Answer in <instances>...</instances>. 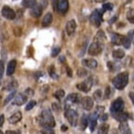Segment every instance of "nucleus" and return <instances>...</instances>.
<instances>
[{
	"instance_id": "obj_41",
	"label": "nucleus",
	"mask_w": 134,
	"mask_h": 134,
	"mask_svg": "<svg viewBox=\"0 0 134 134\" xmlns=\"http://www.w3.org/2000/svg\"><path fill=\"white\" fill-rule=\"evenodd\" d=\"M103 9L104 11H112L113 9V4L112 3H105L103 5Z\"/></svg>"
},
{
	"instance_id": "obj_9",
	"label": "nucleus",
	"mask_w": 134,
	"mask_h": 134,
	"mask_svg": "<svg viewBox=\"0 0 134 134\" xmlns=\"http://www.w3.org/2000/svg\"><path fill=\"white\" fill-rule=\"evenodd\" d=\"M82 108L86 110H91L93 107V100L91 97L85 96L81 99L80 101Z\"/></svg>"
},
{
	"instance_id": "obj_29",
	"label": "nucleus",
	"mask_w": 134,
	"mask_h": 134,
	"mask_svg": "<svg viewBox=\"0 0 134 134\" xmlns=\"http://www.w3.org/2000/svg\"><path fill=\"white\" fill-rule=\"evenodd\" d=\"M93 98L96 102L99 103V102L101 101L102 98H103V93H102V91L100 89H98L93 93Z\"/></svg>"
},
{
	"instance_id": "obj_19",
	"label": "nucleus",
	"mask_w": 134,
	"mask_h": 134,
	"mask_svg": "<svg viewBox=\"0 0 134 134\" xmlns=\"http://www.w3.org/2000/svg\"><path fill=\"white\" fill-rule=\"evenodd\" d=\"M119 130L121 133H131V131L130 129L129 124L126 121H123L120 122V124L119 126Z\"/></svg>"
},
{
	"instance_id": "obj_13",
	"label": "nucleus",
	"mask_w": 134,
	"mask_h": 134,
	"mask_svg": "<svg viewBox=\"0 0 134 134\" xmlns=\"http://www.w3.org/2000/svg\"><path fill=\"white\" fill-rule=\"evenodd\" d=\"M99 118L98 114L94 112L88 116V121H89V129L91 131L93 132L95 130V128L97 126V120Z\"/></svg>"
},
{
	"instance_id": "obj_44",
	"label": "nucleus",
	"mask_w": 134,
	"mask_h": 134,
	"mask_svg": "<svg viewBox=\"0 0 134 134\" xmlns=\"http://www.w3.org/2000/svg\"><path fill=\"white\" fill-rule=\"evenodd\" d=\"M66 72H67V75L68 76L70 77H72L73 75V72H72V70L69 67V66H67L66 67Z\"/></svg>"
},
{
	"instance_id": "obj_46",
	"label": "nucleus",
	"mask_w": 134,
	"mask_h": 134,
	"mask_svg": "<svg viewBox=\"0 0 134 134\" xmlns=\"http://www.w3.org/2000/svg\"><path fill=\"white\" fill-rule=\"evenodd\" d=\"M99 118H100V121H106L108 118V114H101L100 116H99Z\"/></svg>"
},
{
	"instance_id": "obj_54",
	"label": "nucleus",
	"mask_w": 134,
	"mask_h": 134,
	"mask_svg": "<svg viewBox=\"0 0 134 134\" xmlns=\"http://www.w3.org/2000/svg\"><path fill=\"white\" fill-rule=\"evenodd\" d=\"M60 129H61L62 131H68V126H65V124H63V125L61 126V127H60Z\"/></svg>"
},
{
	"instance_id": "obj_12",
	"label": "nucleus",
	"mask_w": 134,
	"mask_h": 134,
	"mask_svg": "<svg viewBox=\"0 0 134 134\" xmlns=\"http://www.w3.org/2000/svg\"><path fill=\"white\" fill-rule=\"evenodd\" d=\"M43 7H42L41 4H36L34 7L30 8V15L34 17V18H39L41 16L42 14V11H43Z\"/></svg>"
},
{
	"instance_id": "obj_45",
	"label": "nucleus",
	"mask_w": 134,
	"mask_h": 134,
	"mask_svg": "<svg viewBox=\"0 0 134 134\" xmlns=\"http://www.w3.org/2000/svg\"><path fill=\"white\" fill-rule=\"evenodd\" d=\"M25 93L27 94L26 96L31 97V96H32L33 95H34V90H32V89H31V88H29L25 90Z\"/></svg>"
},
{
	"instance_id": "obj_11",
	"label": "nucleus",
	"mask_w": 134,
	"mask_h": 134,
	"mask_svg": "<svg viewBox=\"0 0 134 134\" xmlns=\"http://www.w3.org/2000/svg\"><path fill=\"white\" fill-rule=\"evenodd\" d=\"M80 101H81V96L77 93H73L68 96L65 100V104L70 105L72 103H78Z\"/></svg>"
},
{
	"instance_id": "obj_35",
	"label": "nucleus",
	"mask_w": 134,
	"mask_h": 134,
	"mask_svg": "<svg viewBox=\"0 0 134 134\" xmlns=\"http://www.w3.org/2000/svg\"><path fill=\"white\" fill-rule=\"evenodd\" d=\"M77 76L79 77H85L88 75V71L85 68H79L77 70Z\"/></svg>"
},
{
	"instance_id": "obj_56",
	"label": "nucleus",
	"mask_w": 134,
	"mask_h": 134,
	"mask_svg": "<svg viewBox=\"0 0 134 134\" xmlns=\"http://www.w3.org/2000/svg\"><path fill=\"white\" fill-rule=\"evenodd\" d=\"M105 1H107V0H95V2H98V3L105 2Z\"/></svg>"
},
{
	"instance_id": "obj_15",
	"label": "nucleus",
	"mask_w": 134,
	"mask_h": 134,
	"mask_svg": "<svg viewBox=\"0 0 134 134\" xmlns=\"http://www.w3.org/2000/svg\"><path fill=\"white\" fill-rule=\"evenodd\" d=\"M111 37V42L112 44L119 46V45H122V42H123L124 38V36L121 35L119 34H116V33H112L110 35Z\"/></svg>"
},
{
	"instance_id": "obj_38",
	"label": "nucleus",
	"mask_w": 134,
	"mask_h": 134,
	"mask_svg": "<svg viewBox=\"0 0 134 134\" xmlns=\"http://www.w3.org/2000/svg\"><path fill=\"white\" fill-rule=\"evenodd\" d=\"M60 51H61V48H60L59 46H55V47H53L52 51H51V56L53 58L56 57L59 54Z\"/></svg>"
},
{
	"instance_id": "obj_51",
	"label": "nucleus",
	"mask_w": 134,
	"mask_h": 134,
	"mask_svg": "<svg viewBox=\"0 0 134 134\" xmlns=\"http://www.w3.org/2000/svg\"><path fill=\"white\" fill-rule=\"evenodd\" d=\"M129 96L130 99L131 100L132 103L134 105V92H130L129 94Z\"/></svg>"
},
{
	"instance_id": "obj_6",
	"label": "nucleus",
	"mask_w": 134,
	"mask_h": 134,
	"mask_svg": "<svg viewBox=\"0 0 134 134\" xmlns=\"http://www.w3.org/2000/svg\"><path fill=\"white\" fill-rule=\"evenodd\" d=\"M93 83V79L91 77L85 79L84 81L81 82V83L77 84V88L79 89L81 91H83L84 93L88 92L91 90V88L92 87Z\"/></svg>"
},
{
	"instance_id": "obj_1",
	"label": "nucleus",
	"mask_w": 134,
	"mask_h": 134,
	"mask_svg": "<svg viewBox=\"0 0 134 134\" xmlns=\"http://www.w3.org/2000/svg\"><path fill=\"white\" fill-rule=\"evenodd\" d=\"M129 82V73L123 72L119 73L112 79V84L115 88L118 90H122L125 88Z\"/></svg>"
},
{
	"instance_id": "obj_48",
	"label": "nucleus",
	"mask_w": 134,
	"mask_h": 134,
	"mask_svg": "<svg viewBox=\"0 0 134 134\" xmlns=\"http://www.w3.org/2000/svg\"><path fill=\"white\" fill-rule=\"evenodd\" d=\"M58 3V0H51V4L54 11H55L57 9Z\"/></svg>"
},
{
	"instance_id": "obj_53",
	"label": "nucleus",
	"mask_w": 134,
	"mask_h": 134,
	"mask_svg": "<svg viewBox=\"0 0 134 134\" xmlns=\"http://www.w3.org/2000/svg\"><path fill=\"white\" fill-rule=\"evenodd\" d=\"M15 31H17L16 32H15V35L16 36H20L21 35V33H22V31H21V29L20 28H15Z\"/></svg>"
},
{
	"instance_id": "obj_10",
	"label": "nucleus",
	"mask_w": 134,
	"mask_h": 134,
	"mask_svg": "<svg viewBox=\"0 0 134 134\" xmlns=\"http://www.w3.org/2000/svg\"><path fill=\"white\" fill-rule=\"evenodd\" d=\"M69 8L68 0H58L56 11L59 13H65Z\"/></svg>"
},
{
	"instance_id": "obj_27",
	"label": "nucleus",
	"mask_w": 134,
	"mask_h": 134,
	"mask_svg": "<svg viewBox=\"0 0 134 134\" xmlns=\"http://www.w3.org/2000/svg\"><path fill=\"white\" fill-rule=\"evenodd\" d=\"M36 4V0H23L21 2V5L25 8H32Z\"/></svg>"
},
{
	"instance_id": "obj_30",
	"label": "nucleus",
	"mask_w": 134,
	"mask_h": 134,
	"mask_svg": "<svg viewBox=\"0 0 134 134\" xmlns=\"http://www.w3.org/2000/svg\"><path fill=\"white\" fill-rule=\"evenodd\" d=\"M88 45V40H86V41H84L82 44V46H81V49H80V51H79V57L81 58L83 57L85 53H86V48H87V46Z\"/></svg>"
},
{
	"instance_id": "obj_7",
	"label": "nucleus",
	"mask_w": 134,
	"mask_h": 134,
	"mask_svg": "<svg viewBox=\"0 0 134 134\" xmlns=\"http://www.w3.org/2000/svg\"><path fill=\"white\" fill-rule=\"evenodd\" d=\"M103 44H100L98 42H93L88 48V54L92 56L99 55L100 53H102V51L103 50Z\"/></svg>"
},
{
	"instance_id": "obj_8",
	"label": "nucleus",
	"mask_w": 134,
	"mask_h": 134,
	"mask_svg": "<svg viewBox=\"0 0 134 134\" xmlns=\"http://www.w3.org/2000/svg\"><path fill=\"white\" fill-rule=\"evenodd\" d=\"M2 15L8 20H13L15 18V13L13 9L8 6H4L2 9Z\"/></svg>"
},
{
	"instance_id": "obj_31",
	"label": "nucleus",
	"mask_w": 134,
	"mask_h": 134,
	"mask_svg": "<svg viewBox=\"0 0 134 134\" xmlns=\"http://www.w3.org/2000/svg\"><path fill=\"white\" fill-rule=\"evenodd\" d=\"M109 128H110V126L108 125V124H101V125L99 126L98 133L102 134L108 133Z\"/></svg>"
},
{
	"instance_id": "obj_5",
	"label": "nucleus",
	"mask_w": 134,
	"mask_h": 134,
	"mask_svg": "<svg viewBox=\"0 0 134 134\" xmlns=\"http://www.w3.org/2000/svg\"><path fill=\"white\" fill-rule=\"evenodd\" d=\"M124 102L123 99L121 98H118L116 99L110 106V112L112 114H116L118 112H121L124 110Z\"/></svg>"
},
{
	"instance_id": "obj_21",
	"label": "nucleus",
	"mask_w": 134,
	"mask_h": 134,
	"mask_svg": "<svg viewBox=\"0 0 134 134\" xmlns=\"http://www.w3.org/2000/svg\"><path fill=\"white\" fill-rule=\"evenodd\" d=\"M112 115L116 121H120V122L123 121H126L129 119V116L127 112H124L123 111L121 112L116 113V114H113Z\"/></svg>"
},
{
	"instance_id": "obj_25",
	"label": "nucleus",
	"mask_w": 134,
	"mask_h": 134,
	"mask_svg": "<svg viewBox=\"0 0 134 134\" xmlns=\"http://www.w3.org/2000/svg\"><path fill=\"white\" fill-rule=\"evenodd\" d=\"M88 117L86 116V114L82 115L80 120V129L81 131H84L86 129V127L88 126Z\"/></svg>"
},
{
	"instance_id": "obj_50",
	"label": "nucleus",
	"mask_w": 134,
	"mask_h": 134,
	"mask_svg": "<svg viewBox=\"0 0 134 134\" xmlns=\"http://www.w3.org/2000/svg\"><path fill=\"white\" fill-rule=\"evenodd\" d=\"M4 114H1L0 115V127H2L3 124L4 123Z\"/></svg>"
},
{
	"instance_id": "obj_52",
	"label": "nucleus",
	"mask_w": 134,
	"mask_h": 134,
	"mask_svg": "<svg viewBox=\"0 0 134 134\" xmlns=\"http://www.w3.org/2000/svg\"><path fill=\"white\" fill-rule=\"evenodd\" d=\"M65 61V58L64 55H61V56H60L59 58H58V63H63Z\"/></svg>"
},
{
	"instance_id": "obj_33",
	"label": "nucleus",
	"mask_w": 134,
	"mask_h": 134,
	"mask_svg": "<svg viewBox=\"0 0 134 134\" xmlns=\"http://www.w3.org/2000/svg\"><path fill=\"white\" fill-rule=\"evenodd\" d=\"M114 94V91L111 87L108 86L105 88V94H104V99H109L110 97L112 96V95Z\"/></svg>"
},
{
	"instance_id": "obj_28",
	"label": "nucleus",
	"mask_w": 134,
	"mask_h": 134,
	"mask_svg": "<svg viewBox=\"0 0 134 134\" xmlns=\"http://www.w3.org/2000/svg\"><path fill=\"white\" fill-rule=\"evenodd\" d=\"M48 75H50V77L51 78H53V79H58V76L57 75V74L55 73V67L53 65L48 66Z\"/></svg>"
},
{
	"instance_id": "obj_18",
	"label": "nucleus",
	"mask_w": 134,
	"mask_h": 134,
	"mask_svg": "<svg viewBox=\"0 0 134 134\" xmlns=\"http://www.w3.org/2000/svg\"><path fill=\"white\" fill-rule=\"evenodd\" d=\"M93 42H98L100 44H105V42H106L107 40V38H106L105 34L103 30H99L98 32H97L96 35L94 37V39H93Z\"/></svg>"
},
{
	"instance_id": "obj_37",
	"label": "nucleus",
	"mask_w": 134,
	"mask_h": 134,
	"mask_svg": "<svg viewBox=\"0 0 134 134\" xmlns=\"http://www.w3.org/2000/svg\"><path fill=\"white\" fill-rule=\"evenodd\" d=\"M15 93H16V91H13L12 92H11V93L9 95H8V96L5 98L4 100V105H7L9 103V102L11 101V100L13 98V97L15 96Z\"/></svg>"
},
{
	"instance_id": "obj_24",
	"label": "nucleus",
	"mask_w": 134,
	"mask_h": 134,
	"mask_svg": "<svg viewBox=\"0 0 134 134\" xmlns=\"http://www.w3.org/2000/svg\"><path fill=\"white\" fill-rule=\"evenodd\" d=\"M120 62H112L109 61L107 64L108 65V68H109L110 71L111 72H115V71H117L120 70V68H121V65H120Z\"/></svg>"
},
{
	"instance_id": "obj_3",
	"label": "nucleus",
	"mask_w": 134,
	"mask_h": 134,
	"mask_svg": "<svg viewBox=\"0 0 134 134\" xmlns=\"http://www.w3.org/2000/svg\"><path fill=\"white\" fill-rule=\"evenodd\" d=\"M104 10L100 9H96L93 11L90 18L91 23L95 27H99L101 24L102 20H103V15Z\"/></svg>"
},
{
	"instance_id": "obj_34",
	"label": "nucleus",
	"mask_w": 134,
	"mask_h": 134,
	"mask_svg": "<svg viewBox=\"0 0 134 134\" xmlns=\"http://www.w3.org/2000/svg\"><path fill=\"white\" fill-rule=\"evenodd\" d=\"M126 18L127 20L129 21L131 23L134 24V10L133 9H130L127 12L126 14Z\"/></svg>"
},
{
	"instance_id": "obj_17",
	"label": "nucleus",
	"mask_w": 134,
	"mask_h": 134,
	"mask_svg": "<svg viewBox=\"0 0 134 134\" xmlns=\"http://www.w3.org/2000/svg\"><path fill=\"white\" fill-rule=\"evenodd\" d=\"M27 100V96L22 93H18L16 96H15V100H14V103L18 106H21L24 105Z\"/></svg>"
},
{
	"instance_id": "obj_32",
	"label": "nucleus",
	"mask_w": 134,
	"mask_h": 134,
	"mask_svg": "<svg viewBox=\"0 0 134 134\" xmlns=\"http://www.w3.org/2000/svg\"><path fill=\"white\" fill-rule=\"evenodd\" d=\"M131 39L129 36H124L123 42H122V45L126 49H129L131 47Z\"/></svg>"
},
{
	"instance_id": "obj_23",
	"label": "nucleus",
	"mask_w": 134,
	"mask_h": 134,
	"mask_svg": "<svg viewBox=\"0 0 134 134\" xmlns=\"http://www.w3.org/2000/svg\"><path fill=\"white\" fill-rule=\"evenodd\" d=\"M53 21V15L52 13L48 12L44 15L42 20V25L43 27H48L51 24V23Z\"/></svg>"
},
{
	"instance_id": "obj_58",
	"label": "nucleus",
	"mask_w": 134,
	"mask_h": 134,
	"mask_svg": "<svg viewBox=\"0 0 134 134\" xmlns=\"http://www.w3.org/2000/svg\"><path fill=\"white\" fill-rule=\"evenodd\" d=\"M0 133H3V132H2V131H0Z\"/></svg>"
},
{
	"instance_id": "obj_20",
	"label": "nucleus",
	"mask_w": 134,
	"mask_h": 134,
	"mask_svg": "<svg viewBox=\"0 0 134 134\" xmlns=\"http://www.w3.org/2000/svg\"><path fill=\"white\" fill-rule=\"evenodd\" d=\"M21 119H22V113L20 111H18L9 117V122L11 124H15L18 123V121H20Z\"/></svg>"
},
{
	"instance_id": "obj_26",
	"label": "nucleus",
	"mask_w": 134,
	"mask_h": 134,
	"mask_svg": "<svg viewBox=\"0 0 134 134\" xmlns=\"http://www.w3.org/2000/svg\"><path fill=\"white\" fill-rule=\"evenodd\" d=\"M112 56L116 59H121L125 56V52L123 51V49L119 48V49H116L113 51Z\"/></svg>"
},
{
	"instance_id": "obj_42",
	"label": "nucleus",
	"mask_w": 134,
	"mask_h": 134,
	"mask_svg": "<svg viewBox=\"0 0 134 134\" xmlns=\"http://www.w3.org/2000/svg\"><path fill=\"white\" fill-rule=\"evenodd\" d=\"M104 111H105V107L104 106H97L95 112L98 114V116H100L101 114H103Z\"/></svg>"
},
{
	"instance_id": "obj_49",
	"label": "nucleus",
	"mask_w": 134,
	"mask_h": 134,
	"mask_svg": "<svg viewBox=\"0 0 134 134\" xmlns=\"http://www.w3.org/2000/svg\"><path fill=\"white\" fill-rule=\"evenodd\" d=\"M117 19H118V17H117L116 15H114V17H112V18H110V20H108V23H109L110 25L113 24V23H114L117 20Z\"/></svg>"
},
{
	"instance_id": "obj_4",
	"label": "nucleus",
	"mask_w": 134,
	"mask_h": 134,
	"mask_svg": "<svg viewBox=\"0 0 134 134\" xmlns=\"http://www.w3.org/2000/svg\"><path fill=\"white\" fill-rule=\"evenodd\" d=\"M65 116L71 126H77V121H78V114L75 110L71 109L70 108H66Z\"/></svg>"
},
{
	"instance_id": "obj_39",
	"label": "nucleus",
	"mask_w": 134,
	"mask_h": 134,
	"mask_svg": "<svg viewBox=\"0 0 134 134\" xmlns=\"http://www.w3.org/2000/svg\"><path fill=\"white\" fill-rule=\"evenodd\" d=\"M4 73V61L0 60V79L3 77Z\"/></svg>"
},
{
	"instance_id": "obj_55",
	"label": "nucleus",
	"mask_w": 134,
	"mask_h": 134,
	"mask_svg": "<svg viewBox=\"0 0 134 134\" xmlns=\"http://www.w3.org/2000/svg\"><path fill=\"white\" fill-rule=\"evenodd\" d=\"M6 133H7V134H9V133L15 134V133H17V132H16V131H6Z\"/></svg>"
},
{
	"instance_id": "obj_36",
	"label": "nucleus",
	"mask_w": 134,
	"mask_h": 134,
	"mask_svg": "<svg viewBox=\"0 0 134 134\" xmlns=\"http://www.w3.org/2000/svg\"><path fill=\"white\" fill-rule=\"evenodd\" d=\"M64 96H65V91L63 89H59L57 91H55V93H54V97L56 98L58 100H60Z\"/></svg>"
},
{
	"instance_id": "obj_59",
	"label": "nucleus",
	"mask_w": 134,
	"mask_h": 134,
	"mask_svg": "<svg viewBox=\"0 0 134 134\" xmlns=\"http://www.w3.org/2000/svg\"><path fill=\"white\" fill-rule=\"evenodd\" d=\"M13 1H15V0H13Z\"/></svg>"
},
{
	"instance_id": "obj_14",
	"label": "nucleus",
	"mask_w": 134,
	"mask_h": 134,
	"mask_svg": "<svg viewBox=\"0 0 134 134\" xmlns=\"http://www.w3.org/2000/svg\"><path fill=\"white\" fill-rule=\"evenodd\" d=\"M81 63L84 67H86L89 69L96 68L97 66H98L97 60L93 59V58H87V59L82 60Z\"/></svg>"
},
{
	"instance_id": "obj_2",
	"label": "nucleus",
	"mask_w": 134,
	"mask_h": 134,
	"mask_svg": "<svg viewBox=\"0 0 134 134\" xmlns=\"http://www.w3.org/2000/svg\"><path fill=\"white\" fill-rule=\"evenodd\" d=\"M40 124L43 126H48L51 128L54 127L55 126V119L49 109H46L42 111L41 114Z\"/></svg>"
},
{
	"instance_id": "obj_57",
	"label": "nucleus",
	"mask_w": 134,
	"mask_h": 134,
	"mask_svg": "<svg viewBox=\"0 0 134 134\" xmlns=\"http://www.w3.org/2000/svg\"><path fill=\"white\" fill-rule=\"evenodd\" d=\"M132 79H133V81L134 82V72L133 74V75H132Z\"/></svg>"
},
{
	"instance_id": "obj_40",
	"label": "nucleus",
	"mask_w": 134,
	"mask_h": 134,
	"mask_svg": "<svg viewBox=\"0 0 134 134\" xmlns=\"http://www.w3.org/2000/svg\"><path fill=\"white\" fill-rule=\"evenodd\" d=\"M36 104H37V102H36L35 100H30V101L27 103L26 107H25V110H27V111H28V110H32V109L36 105Z\"/></svg>"
},
{
	"instance_id": "obj_16",
	"label": "nucleus",
	"mask_w": 134,
	"mask_h": 134,
	"mask_svg": "<svg viewBox=\"0 0 134 134\" xmlns=\"http://www.w3.org/2000/svg\"><path fill=\"white\" fill-rule=\"evenodd\" d=\"M77 27V24L75 22V20H70V21L68 22V23L66 24L65 26V30L67 34L69 36H70L72 35L73 33L75 32V30Z\"/></svg>"
},
{
	"instance_id": "obj_43",
	"label": "nucleus",
	"mask_w": 134,
	"mask_h": 134,
	"mask_svg": "<svg viewBox=\"0 0 134 134\" xmlns=\"http://www.w3.org/2000/svg\"><path fill=\"white\" fill-rule=\"evenodd\" d=\"M43 133H54L55 132L53 129H51V127H48V126H44V129L42 131Z\"/></svg>"
},
{
	"instance_id": "obj_47",
	"label": "nucleus",
	"mask_w": 134,
	"mask_h": 134,
	"mask_svg": "<svg viewBox=\"0 0 134 134\" xmlns=\"http://www.w3.org/2000/svg\"><path fill=\"white\" fill-rule=\"evenodd\" d=\"M52 108H53V110H54L55 112H59L60 110H61L60 105L57 103H53V105H52Z\"/></svg>"
},
{
	"instance_id": "obj_22",
	"label": "nucleus",
	"mask_w": 134,
	"mask_h": 134,
	"mask_svg": "<svg viewBox=\"0 0 134 134\" xmlns=\"http://www.w3.org/2000/svg\"><path fill=\"white\" fill-rule=\"evenodd\" d=\"M16 65H17V62L15 60H12L9 62L8 65H7V76H11L14 73L16 68Z\"/></svg>"
}]
</instances>
